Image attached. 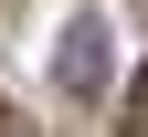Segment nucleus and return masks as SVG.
I'll return each mask as SVG.
<instances>
[{
    "label": "nucleus",
    "instance_id": "nucleus-1",
    "mask_svg": "<svg viewBox=\"0 0 148 137\" xmlns=\"http://www.w3.org/2000/svg\"><path fill=\"white\" fill-rule=\"evenodd\" d=\"M53 85H64V95H95V85H106V21H64V42H53Z\"/></svg>",
    "mask_w": 148,
    "mask_h": 137
},
{
    "label": "nucleus",
    "instance_id": "nucleus-2",
    "mask_svg": "<svg viewBox=\"0 0 148 137\" xmlns=\"http://www.w3.org/2000/svg\"><path fill=\"white\" fill-rule=\"evenodd\" d=\"M127 127H148V63H138V85H127Z\"/></svg>",
    "mask_w": 148,
    "mask_h": 137
}]
</instances>
